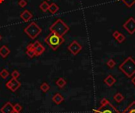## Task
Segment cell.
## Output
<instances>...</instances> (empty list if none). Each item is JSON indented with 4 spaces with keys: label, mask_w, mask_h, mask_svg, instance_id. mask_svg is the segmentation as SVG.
<instances>
[{
    "label": "cell",
    "mask_w": 135,
    "mask_h": 113,
    "mask_svg": "<svg viewBox=\"0 0 135 113\" xmlns=\"http://www.w3.org/2000/svg\"><path fill=\"white\" fill-rule=\"evenodd\" d=\"M119 70L127 78H130L135 74V61L131 56H129L119 66Z\"/></svg>",
    "instance_id": "cell-1"
},
{
    "label": "cell",
    "mask_w": 135,
    "mask_h": 113,
    "mask_svg": "<svg viewBox=\"0 0 135 113\" xmlns=\"http://www.w3.org/2000/svg\"><path fill=\"white\" fill-rule=\"evenodd\" d=\"M49 29L51 31V33H54L59 36H63L65 34H67L69 32L70 27L62 19H57L50 26Z\"/></svg>",
    "instance_id": "cell-2"
},
{
    "label": "cell",
    "mask_w": 135,
    "mask_h": 113,
    "mask_svg": "<svg viewBox=\"0 0 135 113\" xmlns=\"http://www.w3.org/2000/svg\"><path fill=\"white\" fill-rule=\"evenodd\" d=\"M64 41H65V40L63 38V36H59L54 33H51L45 38L46 43L53 50V51L57 50L59 47L61 46V44H62V43H64Z\"/></svg>",
    "instance_id": "cell-3"
},
{
    "label": "cell",
    "mask_w": 135,
    "mask_h": 113,
    "mask_svg": "<svg viewBox=\"0 0 135 113\" xmlns=\"http://www.w3.org/2000/svg\"><path fill=\"white\" fill-rule=\"evenodd\" d=\"M93 113H120L105 98L101 100V104H100V108H94L93 110Z\"/></svg>",
    "instance_id": "cell-4"
},
{
    "label": "cell",
    "mask_w": 135,
    "mask_h": 113,
    "mask_svg": "<svg viewBox=\"0 0 135 113\" xmlns=\"http://www.w3.org/2000/svg\"><path fill=\"white\" fill-rule=\"evenodd\" d=\"M24 32L29 36L31 39H36L38 35L42 32V29L36 22L30 23L26 28H25Z\"/></svg>",
    "instance_id": "cell-5"
},
{
    "label": "cell",
    "mask_w": 135,
    "mask_h": 113,
    "mask_svg": "<svg viewBox=\"0 0 135 113\" xmlns=\"http://www.w3.org/2000/svg\"><path fill=\"white\" fill-rule=\"evenodd\" d=\"M122 27L127 31L130 35H133L135 33V19L133 17H129L127 21L122 25Z\"/></svg>",
    "instance_id": "cell-6"
},
{
    "label": "cell",
    "mask_w": 135,
    "mask_h": 113,
    "mask_svg": "<svg viewBox=\"0 0 135 113\" xmlns=\"http://www.w3.org/2000/svg\"><path fill=\"white\" fill-rule=\"evenodd\" d=\"M6 86L10 91H12V92H15V91H17L21 87V82L17 79L12 78L10 80H9L7 82Z\"/></svg>",
    "instance_id": "cell-7"
},
{
    "label": "cell",
    "mask_w": 135,
    "mask_h": 113,
    "mask_svg": "<svg viewBox=\"0 0 135 113\" xmlns=\"http://www.w3.org/2000/svg\"><path fill=\"white\" fill-rule=\"evenodd\" d=\"M67 48H68L69 51L72 53V54L76 55L81 51V49H82V46H81L80 43L77 41V40H74V41L68 46Z\"/></svg>",
    "instance_id": "cell-8"
},
{
    "label": "cell",
    "mask_w": 135,
    "mask_h": 113,
    "mask_svg": "<svg viewBox=\"0 0 135 113\" xmlns=\"http://www.w3.org/2000/svg\"><path fill=\"white\" fill-rule=\"evenodd\" d=\"M2 113H12L14 111V106L10 102H7L0 109Z\"/></svg>",
    "instance_id": "cell-9"
},
{
    "label": "cell",
    "mask_w": 135,
    "mask_h": 113,
    "mask_svg": "<svg viewBox=\"0 0 135 113\" xmlns=\"http://www.w3.org/2000/svg\"><path fill=\"white\" fill-rule=\"evenodd\" d=\"M20 17L24 21L28 22V21H29L33 18V14L31 13L29 10H24L23 12H21Z\"/></svg>",
    "instance_id": "cell-10"
},
{
    "label": "cell",
    "mask_w": 135,
    "mask_h": 113,
    "mask_svg": "<svg viewBox=\"0 0 135 113\" xmlns=\"http://www.w3.org/2000/svg\"><path fill=\"white\" fill-rule=\"evenodd\" d=\"M10 50L9 49V48L6 45H2L1 48H0V56L2 58H7V56L10 55Z\"/></svg>",
    "instance_id": "cell-11"
},
{
    "label": "cell",
    "mask_w": 135,
    "mask_h": 113,
    "mask_svg": "<svg viewBox=\"0 0 135 113\" xmlns=\"http://www.w3.org/2000/svg\"><path fill=\"white\" fill-rule=\"evenodd\" d=\"M52 101H54V103H55L56 104H60L64 101V97L60 93H55L52 96Z\"/></svg>",
    "instance_id": "cell-12"
},
{
    "label": "cell",
    "mask_w": 135,
    "mask_h": 113,
    "mask_svg": "<svg viewBox=\"0 0 135 113\" xmlns=\"http://www.w3.org/2000/svg\"><path fill=\"white\" fill-rule=\"evenodd\" d=\"M115 81H116L115 78L113 77L112 75H111V74H109L108 76L104 80H103V82H104L107 85V86H109V87L112 86L115 83Z\"/></svg>",
    "instance_id": "cell-13"
},
{
    "label": "cell",
    "mask_w": 135,
    "mask_h": 113,
    "mask_svg": "<svg viewBox=\"0 0 135 113\" xmlns=\"http://www.w3.org/2000/svg\"><path fill=\"white\" fill-rule=\"evenodd\" d=\"M59 6L57 5V4H55V3H54V2H53V3H51V5L49 6V9H48V10H49V12L51 14H55V13H57V12L59 11Z\"/></svg>",
    "instance_id": "cell-14"
},
{
    "label": "cell",
    "mask_w": 135,
    "mask_h": 113,
    "mask_svg": "<svg viewBox=\"0 0 135 113\" xmlns=\"http://www.w3.org/2000/svg\"><path fill=\"white\" fill-rule=\"evenodd\" d=\"M34 51H35V53H36V56H38V55H42L43 52H44L45 51V48L43 47L41 43L37 47V48H36L35 49H33Z\"/></svg>",
    "instance_id": "cell-15"
},
{
    "label": "cell",
    "mask_w": 135,
    "mask_h": 113,
    "mask_svg": "<svg viewBox=\"0 0 135 113\" xmlns=\"http://www.w3.org/2000/svg\"><path fill=\"white\" fill-rule=\"evenodd\" d=\"M122 113H135V101L132 102Z\"/></svg>",
    "instance_id": "cell-16"
},
{
    "label": "cell",
    "mask_w": 135,
    "mask_h": 113,
    "mask_svg": "<svg viewBox=\"0 0 135 113\" xmlns=\"http://www.w3.org/2000/svg\"><path fill=\"white\" fill-rule=\"evenodd\" d=\"M49 4L48 3V2L47 1H43L41 3H40V10H41L43 12H47L48 10V9H49Z\"/></svg>",
    "instance_id": "cell-17"
},
{
    "label": "cell",
    "mask_w": 135,
    "mask_h": 113,
    "mask_svg": "<svg viewBox=\"0 0 135 113\" xmlns=\"http://www.w3.org/2000/svg\"><path fill=\"white\" fill-rule=\"evenodd\" d=\"M114 100H115L116 102L120 103L124 100V96L121 93H117L114 95Z\"/></svg>",
    "instance_id": "cell-18"
},
{
    "label": "cell",
    "mask_w": 135,
    "mask_h": 113,
    "mask_svg": "<svg viewBox=\"0 0 135 113\" xmlns=\"http://www.w3.org/2000/svg\"><path fill=\"white\" fill-rule=\"evenodd\" d=\"M56 85L59 87V88H63L66 85H67V81L65 79H63L62 78H59V79L56 81Z\"/></svg>",
    "instance_id": "cell-19"
},
{
    "label": "cell",
    "mask_w": 135,
    "mask_h": 113,
    "mask_svg": "<svg viewBox=\"0 0 135 113\" xmlns=\"http://www.w3.org/2000/svg\"><path fill=\"white\" fill-rule=\"evenodd\" d=\"M123 2V3L127 6L128 8H131L135 4V0H119Z\"/></svg>",
    "instance_id": "cell-20"
},
{
    "label": "cell",
    "mask_w": 135,
    "mask_h": 113,
    "mask_svg": "<svg viewBox=\"0 0 135 113\" xmlns=\"http://www.w3.org/2000/svg\"><path fill=\"white\" fill-rule=\"evenodd\" d=\"M40 89H41L43 93H47L48 91L50 89V86H49V85L47 83V82H43L42 83L41 85H40Z\"/></svg>",
    "instance_id": "cell-21"
},
{
    "label": "cell",
    "mask_w": 135,
    "mask_h": 113,
    "mask_svg": "<svg viewBox=\"0 0 135 113\" xmlns=\"http://www.w3.org/2000/svg\"><path fill=\"white\" fill-rule=\"evenodd\" d=\"M9 75H10V73H9V71L6 70V69H3V70H2V71H0V77H1L2 79H6Z\"/></svg>",
    "instance_id": "cell-22"
},
{
    "label": "cell",
    "mask_w": 135,
    "mask_h": 113,
    "mask_svg": "<svg viewBox=\"0 0 135 113\" xmlns=\"http://www.w3.org/2000/svg\"><path fill=\"white\" fill-rule=\"evenodd\" d=\"M26 55H28L29 58L32 59L36 56V53L33 49H26Z\"/></svg>",
    "instance_id": "cell-23"
},
{
    "label": "cell",
    "mask_w": 135,
    "mask_h": 113,
    "mask_svg": "<svg viewBox=\"0 0 135 113\" xmlns=\"http://www.w3.org/2000/svg\"><path fill=\"white\" fill-rule=\"evenodd\" d=\"M40 44V42H39V41H35V42L33 43H29V44L27 46L26 49H35V48H37V47H38Z\"/></svg>",
    "instance_id": "cell-24"
},
{
    "label": "cell",
    "mask_w": 135,
    "mask_h": 113,
    "mask_svg": "<svg viewBox=\"0 0 135 113\" xmlns=\"http://www.w3.org/2000/svg\"><path fill=\"white\" fill-rule=\"evenodd\" d=\"M115 61L114 60V59H109V60L108 61V62H107V65H108V67H109V68H113L115 66Z\"/></svg>",
    "instance_id": "cell-25"
},
{
    "label": "cell",
    "mask_w": 135,
    "mask_h": 113,
    "mask_svg": "<svg viewBox=\"0 0 135 113\" xmlns=\"http://www.w3.org/2000/svg\"><path fill=\"white\" fill-rule=\"evenodd\" d=\"M20 75H21L20 73H19V72H18L17 70H14V71L11 73V77L13 78H15V79H17V78L20 77Z\"/></svg>",
    "instance_id": "cell-26"
},
{
    "label": "cell",
    "mask_w": 135,
    "mask_h": 113,
    "mask_svg": "<svg viewBox=\"0 0 135 113\" xmlns=\"http://www.w3.org/2000/svg\"><path fill=\"white\" fill-rule=\"evenodd\" d=\"M14 110L20 113L21 112V110H22V107H21V105H20L19 104H15L14 105Z\"/></svg>",
    "instance_id": "cell-27"
},
{
    "label": "cell",
    "mask_w": 135,
    "mask_h": 113,
    "mask_svg": "<svg viewBox=\"0 0 135 113\" xmlns=\"http://www.w3.org/2000/svg\"><path fill=\"white\" fill-rule=\"evenodd\" d=\"M116 40H117V41L118 43H122L126 40V36L123 35V34L120 33V34H119V36L117 37V38H116Z\"/></svg>",
    "instance_id": "cell-28"
},
{
    "label": "cell",
    "mask_w": 135,
    "mask_h": 113,
    "mask_svg": "<svg viewBox=\"0 0 135 113\" xmlns=\"http://www.w3.org/2000/svg\"><path fill=\"white\" fill-rule=\"evenodd\" d=\"M28 4V2L26 0H20L19 2H18V5H19V7H21V8H24Z\"/></svg>",
    "instance_id": "cell-29"
},
{
    "label": "cell",
    "mask_w": 135,
    "mask_h": 113,
    "mask_svg": "<svg viewBox=\"0 0 135 113\" xmlns=\"http://www.w3.org/2000/svg\"><path fill=\"white\" fill-rule=\"evenodd\" d=\"M119 34H120V33H119L118 31H115V32L113 33L112 36H113V37H114L115 39H116V38H117V37L119 36Z\"/></svg>",
    "instance_id": "cell-30"
},
{
    "label": "cell",
    "mask_w": 135,
    "mask_h": 113,
    "mask_svg": "<svg viewBox=\"0 0 135 113\" xmlns=\"http://www.w3.org/2000/svg\"><path fill=\"white\" fill-rule=\"evenodd\" d=\"M131 82L134 85H135V76H133L131 78Z\"/></svg>",
    "instance_id": "cell-31"
},
{
    "label": "cell",
    "mask_w": 135,
    "mask_h": 113,
    "mask_svg": "<svg viewBox=\"0 0 135 113\" xmlns=\"http://www.w3.org/2000/svg\"><path fill=\"white\" fill-rule=\"evenodd\" d=\"M12 113H19V112H17L14 111H14H13V112H12Z\"/></svg>",
    "instance_id": "cell-32"
},
{
    "label": "cell",
    "mask_w": 135,
    "mask_h": 113,
    "mask_svg": "<svg viewBox=\"0 0 135 113\" xmlns=\"http://www.w3.org/2000/svg\"><path fill=\"white\" fill-rule=\"evenodd\" d=\"M4 0H0V3H2V2H3Z\"/></svg>",
    "instance_id": "cell-33"
},
{
    "label": "cell",
    "mask_w": 135,
    "mask_h": 113,
    "mask_svg": "<svg viewBox=\"0 0 135 113\" xmlns=\"http://www.w3.org/2000/svg\"><path fill=\"white\" fill-rule=\"evenodd\" d=\"M2 40V36H1V34H0V40Z\"/></svg>",
    "instance_id": "cell-34"
}]
</instances>
